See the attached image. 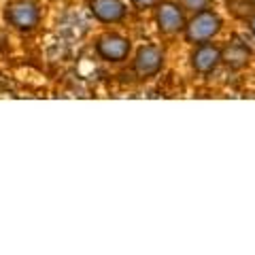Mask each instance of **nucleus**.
<instances>
[{
    "label": "nucleus",
    "instance_id": "1",
    "mask_svg": "<svg viewBox=\"0 0 255 255\" xmlns=\"http://www.w3.org/2000/svg\"><path fill=\"white\" fill-rule=\"evenodd\" d=\"M219 28H221V21H219L217 15L211 13V11H202L189 21L187 38L189 41H194V43L209 41V38H213L215 34H217Z\"/></svg>",
    "mask_w": 255,
    "mask_h": 255
},
{
    "label": "nucleus",
    "instance_id": "2",
    "mask_svg": "<svg viewBox=\"0 0 255 255\" xmlns=\"http://www.w3.org/2000/svg\"><path fill=\"white\" fill-rule=\"evenodd\" d=\"M6 17L13 26H17L19 30H30L36 26L38 21V11L36 6L28 2V0H19V2H15L9 6V11H6Z\"/></svg>",
    "mask_w": 255,
    "mask_h": 255
},
{
    "label": "nucleus",
    "instance_id": "3",
    "mask_svg": "<svg viewBox=\"0 0 255 255\" xmlns=\"http://www.w3.org/2000/svg\"><path fill=\"white\" fill-rule=\"evenodd\" d=\"M159 66H162V51L157 47H142L136 55V62H134V68L140 77H151L155 75Z\"/></svg>",
    "mask_w": 255,
    "mask_h": 255
},
{
    "label": "nucleus",
    "instance_id": "4",
    "mask_svg": "<svg viewBox=\"0 0 255 255\" xmlns=\"http://www.w3.org/2000/svg\"><path fill=\"white\" fill-rule=\"evenodd\" d=\"M128 51H130V43H128L126 38H122V36L111 34V36H102L98 41V53L102 55V58H107V60L119 62V60L126 58Z\"/></svg>",
    "mask_w": 255,
    "mask_h": 255
},
{
    "label": "nucleus",
    "instance_id": "5",
    "mask_svg": "<svg viewBox=\"0 0 255 255\" xmlns=\"http://www.w3.org/2000/svg\"><path fill=\"white\" fill-rule=\"evenodd\" d=\"M221 60V51L217 49V47L213 45H202L198 47L194 58H191V64H194V68L198 70V73H211V70L217 66Z\"/></svg>",
    "mask_w": 255,
    "mask_h": 255
},
{
    "label": "nucleus",
    "instance_id": "6",
    "mask_svg": "<svg viewBox=\"0 0 255 255\" xmlns=\"http://www.w3.org/2000/svg\"><path fill=\"white\" fill-rule=\"evenodd\" d=\"M92 11L102 21H119L126 13L119 0H92Z\"/></svg>",
    "mask_w": 255,
    "mask_h": 255
},
{
    "label": "nucleus",
    "instance_id": "7",
    "mask_svg": "<svg viewBox=\"0 0 255 255\" xmlns=\"http://www.w3.org/2000/svg\"><path fill=\"white\" fill-rule=\"evenodd\" d=\"M157 23L164 32H177L183 28V13L174 4H162L157 11Z\"/></svg>",
    "mask_w": 255,
    "mask_h": 255
},
{
    "label": "nucleus",
    "instance_id": "8",
    "mask_svg": "<svg viewBox=\"0 0 255 255\" xmlns=\"http://www.w3.org/2000/svg\"><path fill=\"white\" fill-rule=\"evenodd\" d=\"M223 60H226L228 66L241 68V66L247 64V60H249V49H247L245 45H241V43H232L226 51H223Z\"/></svg>",
    "mask_w": 255,
    "mask_h": 255
},
{
    "label": "nucleus",
    "instance_id": "9",
    "mask_svg": "<svg viewBox=\"0 0 255 255\" xmlns=\"http://www.w3.org/2000/svg\"><path fill=\"white\" fill-rule=\"evenodd\" d=\"M183 4L187 6V9H194V11H200L206 6V0H183Z\"/></svg>",
    "mask_w": 255,
    "mask_h": 255
},
{
    "label": "nucleus",
    "instance_id": "10",
    "mask_svg": "<svg viewBox=\"0 0 255 255\" xmlns=\"http://www.w3.org/2000/svg\"><path fill=\"white\" fill-rule=\"evenodd\" d=\"M134 2H136V4H151L153 0H134Z\"/></svg>",
    "mask_w": 255,
    "mask_h": 255
},
{
    "label": "nucleus",
    "instance_id": "11",
    "mask_svg": "<svg viewBox=\"0 0 255 255\" xmlns=\"http://www.w3.org/2000/svg\"><path fill=\"white\" fill-rule=\"evenodd\" d=\"M251 30H253V34H255V17L251 19Z\"/></svg>",
    "mask_w": 255,
    "mask_h": 255
},
{
    "label": "nucleus",
    "instance_id": "12",
    "mask_svg": "<svg viewBox=\"0 0 255 255\" xmlns=\"http://www.w3.org/2000/svg\"><path fill=\"white\" fill-rule=\"evenodd\" d=\"M253 4H255V0H253Z\"/></svg>",
    "mask_w": 255,
    "mask_h": 255
}]
</instances>
